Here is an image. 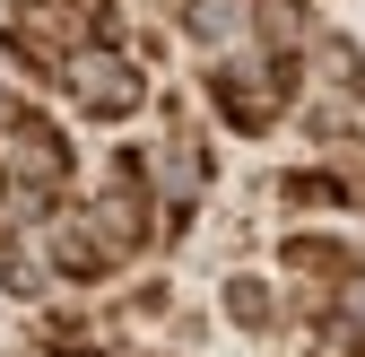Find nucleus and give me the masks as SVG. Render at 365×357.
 I'll return each instance as SVG.
<instances>
[{"label":"nucleus","mask_w":365,"mask_h":357,"mask_svg":"<svg viewBox=\"0 0 365 357\" xmlns=\"http://www.w3.org/2000/svg\"><path fill=\"white\" fill-rule=\"evenodd\" d=\"M296 79H304V53H279V44H226V53H209V105L226 131H244V140H261V131H279L287 105H296Z\"/></svg>","instance_id":"obj_1"},{"label":"nucleus","mask_w":365,"mask_h":357,"mask_svg":"<svg viewBox=\"0 0 365 357\" xmlns=\"http://www.w3.org/2000/svg\"><path fill=\"white\" fill-rule=\"evenodd\" d=\"M105 35H113V0H18L9 26H0V44L26 79H61L78 44H105Z\"/></svg>","instance_id":"obj_2"},{"label":"nucleus","mask_w":365,"mask_h":357,"mask_svg":"<svg viewBox=\"0 0 365 357\" xmlns=\"http://www.w3.org/2000/svg\"><path fill=\"white\" fill-rule=\"evenodd\" d=\"M0 166H9V183L35 209H61V192H70V140L26 96H9V87H0Z\"/></svg>","instance_id":"obj_3"},{"label":"nucleus","mask_w":365,"mask_h":357,"mask_svg":"<svg viewBox=\"0 0 365 357\" xmlns=\"http://www.w3.org/2000/svg\"><path fill=\"white\" fill-rule=\"evenodd\" d=\"M296 87H313V105H304V131L313 140H356V105H365V53L348 35H313L304 44V79Z\"/></svg>","instance_id":"obj_4"},{"label":"nucleus","mask_w":365,"mask_h":357,"mask_svg":"<svg viewBox=\"0 0 365 357\" xmlns=\"http://www.w3.org/2000/svg\"><path fill=\"white\" fill-rule=\"evenodd\" d=\"M53 87H61V96H70L87 122H130V114L148 105V79H140V61H130L113 35H105V44H78V53L61 61Z\"/></svg>","instance_id":"obj_5"},{"label":"nucleus","mask_w":365,"mask_h":357,"mask_svg":"<svg viewBox=\"0 0 365 357\" xmlns=\"http://www.w3.org/2000/svg\"><path fill=\"white\" fill-rule=\"evenodd\" d=\"M279 192L296 209H365V149L356 140H331V157L322 166H296Z\"/></svg>","instance_id":"obj_6"},{"label":"nucleus","mask_w":365,"mask_h":357,"mask_svg":"<svg viewBox=\"0 0 365 357\" xmlns=\"http://www.w3.org/2000/svg\"><path fill=\"white\" fill-rule=\"evenodd\" d=\"M279 261L313 288V305L365 279V253H356V244H339V236H287V244H279Z\"/></svg>","instance_id":"obj_7"},{"label":"nucleus","mask_w":365,"mask_h":357,"mask_svg":"<svg viewBox=\"0 0 365 357\" xmlns=\"http://www.w3.org/2000/svg\"><path fill=\"white\" fill-rule=\"evenodd\" d=\"M304 357H365V323L348 314L339 296L313 305V323H304Z\"/></svg>","instance_id":"obj_8"},{"label":"nucleus","mask_w":365,"mask_h":357,"mask_svg":"<svg viewBox=\"0 0 365 357\" xmlns=\"http://www.w3.org/2000/svg\"><path fill=\"white\" fill-rule=\"evenodd\" d=\"M226 323L235 331H279V296L261 279H226Z\"/></svg>","instance_id":"obj_9"},{"label":"nucleus","mask_w":365,"mask_h":357,"mask_svg":"<svg viewBox=\"0 0 365 357\" xmlns=\"http://www.w3.org/2000/svg\"><path fill=\"white\" fill-rule=\"evenodd\" d=\"M0 279H9V296H43V279H53V253H43V236H18L9 261H0Z\"/></svg>","instance_id":"obj_10"},{"label":"nucleus","mask_w":365,"mask_h":357,"mask_svg":"<svg viewBox=\"0 0 365 357\" xmlns=\"http://www.w3.org/2000/svg\"><path fill=\"white\" fill-rule=\"evenodd\" d=\"M0 209H9V166H0Z\"/></svg>","instance_id":"obj_11"}]
</instances>
